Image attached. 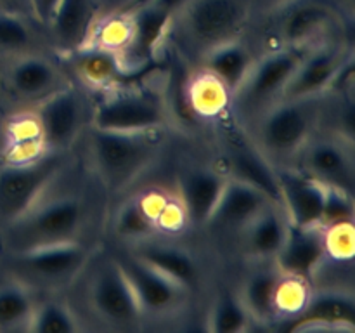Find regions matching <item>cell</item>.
<instances>
[{
    "label": "cell",
    "mask_w": 355,
    "mask_h": 333,
    "mask_svg": "<svg viewBox=\"0 0 355 333\" xmlns=\"http://www.w3.org/2000/svg\"><path fill=\"white\" fill-rule=\"evenodd\" d=\"M321 103L322 96L279 99L246 128L276 170L291 169L304 146L318 134Z\"/></svg>",
    "instance_id": "6da1fadb"
},
{
    "label": "cell",
    "mask_w": 355,
    "mask_h": 333,
    "mask_svg": "<svg viewBox=\"0 0 355 333\" xmlns=\"http://www.w3.org/2000/svg\"><path fill=\"white\" fill-rule=\"evenodd\" d=\"M290 219L283 205L269 203L259 212L238 234L243 255L257 262H274L288 231Z\"/></svg>",
    "instance_id": "44dd1931"
},
{
    "label": "cell",
    "mask_w": 355,
    "mask_h": 333,
    "mask_svg": "<svg viewBox=\"0 0 355 333\" xmlns=\"http://www.w3.org/2000/svg\"><path fill=\"white\" fill-rule=\"evenodd\" d=\"M266 2H267V3H269V6H270V7H272V9H274V7L281 6V3H283V2H286V0H266Z\"/></svg>",
    "instance_id": "ee69618b"
},
{
    "label": "cell",
    "mask_w": 355,
    "mask_h": 333,
    "mask_svg": "<svg viewBox=\"0 0 355 333\" xmlns=\"http://www.w3.org/2000/svg\"><path fill=\"white\" fill-rule=\"evenodd\" d=\"M222 148V172L231 179L250 184L281 205V187L277 170L260 153L245 127L227 114L218 120Z\"/></svg>",
    "instance_id": "ba28073f"
},
{
    "label": "cell",
    "mask_w": 355,
    "mask_h": 333,
    "mask_svg": "<svg viewBox=\"0 0 355 333\" xmlns=\"http://www.w3.org/2000/svg\"><path fill=\"white\" fill-rule=\"evenodd\" d=\"M87 219V208L76 196L40 200L26 214L7 224L6 241L12 253L52 243L78 239Z\"/></svg>",
    "instance_id": "8992f818"
},
{
    "label": "cell",
    "mask_w": 355,
    "mask_h": 333,
    "mask_svg": "<svg viewBox=\"0 0 355 333\" xmlns=\"http://www.w3.org/2000/svg\"><path fill=\"white\" fill-rule=\"evenodd\" d=\"M69 56L73 58V66L78 78L87 87L101 90V92L118 89L127 83L130 76L135 75L125 66L118 52L99 47V45L87 44Z\"/></svg>",
    "instance_id": "cb8c5ba5"
},
{
    "label": "cell",
    "mask_w": 355,
    "mask_h": 333,
    "mask_svg": "<svg viewBox=\"0 0 355 333\" xmlns=\"http://www.w3.org/2000/svg\"><path fill=\"white\" fill-rule=\"evenodd\" d=\"M312 293L311 283L300 278L288 276L281 273V280L276 290V319L281 325H286L307 304Z\"/></svg>",
    "instance_id": "d590c367"
},
{
    "label": "cell",
    "mask_w": 355,
    "mask_h": 333,
    "mask_svg": "<svg viewBox=\"0 0 355 333\" xmlns=\"http://www.w3.org/2000/svg\"><path fill=\"white\" fill-rule=\"evenodd\" d=\"M33 44L31 30L21 14L0 10V52L24 54Z\"/></svg>",
    "instance_id": "74e56055"
},
{
    "label": "cell",
    "mask_w": 355,
    "mask_h": 333,
    "mask_svg": "<svg viewBox=\"0 0 355 333\" xmlns=\"http://www.w3.org/2000/svg\"><path fill=\"white\" fill-rule=\"evenodd\" d=\"M281 280V271L276 264L263 266L248 274L239 290V298L245 305L252 323L262 326L276 325V290Z\"/></svg>",
    "instance_id": "83f0119b"
},
{
    "label": "cell",
    "mask_w": 355,
    "mask_h": 333,
    "mask_svg": "<svg viewBox=\"0 0 355 333\" xmlns=\"http://www.w3.org/2000/svg\"><path fill=\"white\" fill-rule=\"evenodd\" d=\"M276 47H309L322 42L338 19V12L328 0H286L274 7ZM272 49V47H270Z\"/></svg>",
    "instance_id": "7c38bea8"
},
{
    "label": "cell",
    "mask_w": 355,
    "mask_h": 333,
    "mask_svg": "<svg viewBox=\"0 0 355 333\" xmlns=\"http://www.w3.org/2000/svg\"><path fill=\"white\" fill-rule=\"evenodd\" d=\"M35 307V293L24 281L0 284V330H26Z\"/></svg>",
    "instance_id": "4dcf8cb0"
},
{
    "label": "cell",
    "mask_w": 355,
    "mask_h": 333,
    "mask_svg": "<svg viewBox=\"0 0 355 333\" xmlns=\"http://www.w3.org/2000/svg\"><path fill=\"white\" fill-rule=\"evenodd\" d=\"M33 113L40 125L47 151L66 153L82 134L87 108L82 94L64 85L38 101Z\"/></svg>",
    "instance_id": "4fadbf2b"
},
{
    "label": "cell",
    "mask_w": 355,
    "mask_h": 333,
    "mask_svg": "<svg viewBox=\"0 0 355 333\" xmlns=\"http://www.w3.org/2000/svg\"><path fill=\"white\" fill-rule=\"evenodd\" d=\"M28 3H30V12L33 14L35 19L47 26L59 0H28Z\"/></svg>",
    "instance_id": "60d3db41"
},
{
    "label": "cell",
    "mask_w": 355,
    "mask_h": 333,
    "mask_svg": "<svg viewBox=\"0 0 355 333\" xmlns=\"http://www.w3.org/2000/svg\"><path fill=\"white\" fill-rule=\"evenodd\" d=\"M288 332H349L355 330V298L350 290L326 288L312 291L307 304L283 325Z\"/></svg>",
    "instance_id": "2e32d148"
},
{
    "label": "cell",
    "mask_w": 355,
    "mask_h": 333,
    "mask_svg": "<svg viewBox=\"0 0 355 333\" xmlns=\"http://www.w3.org/2000/svg\"><path fill=\"white\" fill-rule=\"evenodd\" d=\"M17 273L45 287H62L78 278L92 259V250L78 239L52 243L12 253Z\"/></svg>",
    "instance_id": "30bf717a"
},
{
    "label": "cell",
    "mask_w": 355,
    "mask_h": 333,
    "mask_svg": "<svg viewBox=\"0 0 355 333\" xmlns=\"http://www.w3.org/2000/svg\"><path fill=\"white\" fill-rule=\"evenodd\" d=\"M26 330L35 333H73L78 332L80 323L68 305L47 300L37 304Z\"/></svg>",
    "instance_id": "e575fe53"
},
{
    "label": "cell",
    "mask_w": 355,
    "mask_h": 333,
    "mask_svg": "<svg viewBox=\"0 0 355 333\" xmlns=\"http://www.w3.org/2000/svg\"><path fill=\"white\" fill-rule=\"evenodd\" d=\"M3 2H19V0H3ZM28 2V0H26ZM28 7H30V3H28Z\"/></svg>",
    "instance_id": "bcb514c9"
},
{
    "label": "cell",
    "mask_w": 355,
    "mask_h": 333,
    "mask_svg": "<svg viewBox=\"0 0 355 333\" xmlns=\"http://www.w3.org/2000/svg\"><path fill=\"white\" fill-rule=\"evenodd\" d=\"M96 16V0H59L47 28L54 44L64 54L87 45Z\"/></svg>",
    "instance_id": "484cf974"
},
{
    "label": "cell",
    "mask_w": 355,
    "mask_h": 333,
    "mask_svg": "<svg viewBox=\"0 0 355 333\" xmlns=\"http://www.w3.org/2000/svg\"><path fill=\"white\" fill-rule=\"evenodd\" d=\"M326 260L324 228L291 224L274 264L283 274L312 283Z\"/></svg>",
    "instance_id": "ac0fdd59"
},
{
    "label": "cell",
    "mask_w": 355,
    "mask_h": 333,
    "mask_svg": "<svg viewBox=\"0 0 355 333\" xmlns=\"http://www.w3.org/2000/svg\"><path fill=\"white\" fill-rule=\"evenodd\" d=\"M354 56V49L342 42H318L305 51L281 99L322 96L329 89L345 61Z\"/></svg>",
    "instance_id": "9a60e30c"
},
{
    "label": "cell",
    "mask_w": 355,
    "mask_h": 333,
    "mask_svg": "<svg viewBox=\"0 0 355 333\" xmlns=\"http://www.w3.org/2000/svg\"><path fill=\"white\" fill-rule=\"evenodd\" d=\"M3 73H6V68H3V66L0 65V80L3 78Z\"/></svg>",
    "instance_id": "f6af8a7d"
},
{
    "label": "cell",
    "mask_w": 355,
    "mask_h": 333,
    "mask_svg": "<svg viewBox=\"0 0 355 333\" xmlns=\"http://www.w3.org/2000/svg\"><path fill=\"white\" fill-rule=\"evenodd\" d=\"M354 219H355L354 194L328 187V194H326L324 208H322V215H321V224L319 225H322V228H329V225L354 222Z\"/></svg>",
    "instance_id": "ab89813d"
},
{
    "label": "cell",
    "mask_w": 355,
    "mask_h": 333,
    "mask_svg": "<svg viewBox=\"0 0 355 333\" xmlns=\"http://www.w3.org/2000/svg\"><path fill=\"white\" fill-rule=\"evenodd\" d=\"M132 253L155 267L166 278L175 281L187 291L196 288L201 281V266L191 252L170 243L153 241L151 238L134 243Z\"/></svg>",
    "instance_id": "d4e9b609"
},
{
    "label": "cell",
    "mask_w": 355,
    "mask_h": 333,
    "mask_svg": "<svg viewBox=\"0 0 355 333\" xmlns=\"http://www.w3.org/2000/svg\"><path fill=\"white\" fill-rule=\"evenodd\" d=\"M121 271L127 276L135 298L146 316H168L184 305L189 291L166 278L155 267L146 264L134 253H120L114 257Z\"/></svg>",
    "instance_id": "5bb4252c"
},
{
    "label": "cell",
    "mask_w": 355,
    "mask_h": 333,
    "mask_svg": "<svg viewBox=\"0 0 355 333\" xmlns=\"http://www.w3.org/2000/svg\"><path fill=\"white\" fill-rule=\"evenodd\" d=\"M269 203H272V200L260 189L227 177L217 207L205 229H210L217 234L238 236L245 229V225Z\"/></svg>",
    "instance_id": "d6986e66"
},
{
    "label": "cell",
    "mask_w": 355,
    "mask_h": 333,
    "mask_svg": "<svg viewBox=\"0 0 355 333\" xmlns=\"http://www.w3.org/2000/svg\"><path fill=\"white\" fill-rule=\"evenodd\" d=\"M227 176L220 169L198 166L187 170L180 180V201L193 228L205 229L224 191Z\"/></svg>",
    "instance_id": "7402d4cb"
},
{
    "label": "cell",
    "mask_w": 355,
    "mask_h": 333,
    "mask_svg": "<svg viewBox=\"0 0 355 333\" xmlns=\"http://www.w3.org/2000/svg\"><path fill=\"white\" fill-rule=\"evenodd\" d=\"M175 118L168 94L155 85L118 87L103 92L92 110V127L101 130H165Z\"/></svg>",
    "instance_id": "277c9868"
},
{
    "label": "cell",
    "mask_w": 355,
    "mask_h": 333,
    "mask_svg": "<svg viewBox=\"0 0 355 333\" xmlns=\"http://www.w3.org/2000/svg\"><path fill=\"white\" fill-rule=\"evenodd\" d=\"M90 162L103 186L123 191L153 166L163 151V130H90Z\"/></svg>",
    "instance_id": "7a4b0ae2"
},
{
    "label": "cell",
    "mask_w": 355,
    "mask_h": 333,
    "mask_svg": "<svg viewBox=\"0 0 355 333\" xmlns=\"http://www.w3.org/2000/svg\"><path fill=\"white\" fill-rule=\"evenodd\" d=\"M132 35V14H116L107 19H104L101 24L94 23L92 31L87 44L99 45V47L110 49V51L121 52L127 49L128 42H130Z\"/></svg>",
    "instance_id": "8d00e7d4"
},
{
    "label": "cell",
    "mask_w": 355,
    "mask_h": 333,
    "mask_svg": "<svg viewBox=\"0 0 355 333\" xmlns=\"http://www.w3.org/2000/svg\"><path fill=\"white\" fill-rule=\"evenodd\" d=\"M324 241L329 262L352 264L355 253L354 222L324 228Z\"/></svg>",
    "instance_id": "f35d334b"
},
{
    "label": "cell",
    "mask_w": 355,
    "mask_h": 333,
    "mask_svg": "<svg viewBox=\"0 0 355 333\" xmlns=\"http://www.w3.org/2000/svg\"><path fill=\"white\" fill-rule=\"evenodd\" d=\"M281 205L295 225H319L328 186L298 169L277 170Z\"/></svg>",
    "instance_id": "ffe728a7"
},
{
    "label": "cell",
    "mask_w": 355,
    "mask_h": 333,
    "mask_svg": "<svg viewBox=\"0 0 355 333\" xmlns=\"http://www.w3.org/2000/svg\"><path fill=\"white\" fill-rule=\"evenodd\" d=\"M9 89L17 97L30 101H42L49 94L64 87L61 71L44 56L24 52L14 59L3 73Z\"/></svg>",
    "instance_id": "603a6c76"
},
{
    "label": "cell",
    "mask_w": 355,
    "mask_h": 333,
    "mask_svg": "<svg viewBox=\"0 0 355 333\" xmlns=\"http://www.w3.org/2000/svg\"><path fill=\"white\" fill-rule=\"evenodd\" d=\"M257 56L241 38L224 42L200 59L201 68L214 73L232 94L245 82Z\"/></svg>",
    "instance_id": "f1b7e54d"
},
{
    "label": "cell",
    "mask_w": 355,
    "mask_h": 333,
    "mask_svg": "<svg viewBox=\"0 0 355 333\" xmlns=\"http://www.w3.org/2000/svg\"><path fill=\"white\" fill-rule=\"evenodd\" d=\"M148 2H151V0H132L130 6H128V10H130V9H135V7L144 6V3H148Z\"/></svg>",
    "instance_id": "7bdbcfd3"
},
{
    "label": "cell",
    "mask_w": 355,
    "mask_h": 333,
    "mask_svg": "<svg viewBox=\"0 0 355 333\" xmlns=\"http://www.w3.org/2000/svg\"><path fill=\"white\" fill-rule=\"evenodd\" d=\"M291 169L314 177L315 180L333 189L354 194L355 191V156L354 142L343 141L335 135L315 134Z\"/></svg>",
    "instance_id": "8fae6325"
},
{
    "label": "cell",
    "mask_w": 355,
    "mask_h": 333,
    "mask_svg": "<svg viewBox=\"0 0 355 333\" xmlns=\"http://www.w3.org/2000/svg\"><path fill=\"white\" fill-rule=\"evenodd\" d=\"M248 17L250 0H187L168 33L184 56L201 59L217 45L241 37Z\"/></svg>",
    "instance_id": "3957f363"
},
{
    "label": "cell",
    "mask_w": 355,
    "mask_h": 333,
    "mask_svg": "<svg viewBox=\"0 0 355 333\" xmlns=\"http://www.w3.org/2000/svg\"><path fill=\"white\" fill-rule=\"evenodd\" d=\"M87 302L94 314L111 328L134 330L144 319L134 290L114 257L94 269L87 284Z\"/></svg>",
    "instance_id": "9c48e42d"
},
{
    "label": "cell",
    "mask_w": 355,
    "mask_h": 333,
    "mask_svg": "<svg viewBox=\"0 0 355 333\" xmlns=\"http://www.w3.org/2000/svg\"><path fill=\"white\" fill-rule=\"evenodd\" d=\"M47 153L35 113L19 114L7 125V163H28Z\"/></svg>",
    "instance_id": "f546056e"
},
{
    "label": "cell",
    "mask_w": 355,
    "mask_h": 333,
    "mask_svg": "<svg viewBox=\"0 0 355 333\" xmlns=\"http://www.w3.org/2000/svg\"><path fill=\"white\" fill-rule=\"evenodd\" d=\"M309 47H272L255 59L245 82L232 94L231 114L241 127L248 128L281 99Z\"/></svg>",
    "instance_id": "5b68a950"
},
{
    "label": "cell",
    "mask_w": 355,
    "mask_h": 333,
    "mask_svg": "<svg viewBox=\"0 0 355 333\" xmlns=\"http://www.w3.org/2000/svg\"><path fill=\"white\" fill-rule=\"evenodd\" d=\"M142 198V203L148 208L149 215L155 224L156 234H177L184 228L189 225L187 221L186 208H184L180 196L172 193H166L162 189H149L144 193H139Z\"/></svg>",
    "instance_id": "1f68e13d"
},
{
    "label": "cell",
    "mask_w": 355,
    "mask_h": 333,
    "mask_svg": "<svg viewBox=\"0 0 355 333\" xmlns=\"http://www.w3.org/2000/svg\"><path fill=\"white\" fill-rule=\"evenodd\" d=\"M155 2L162 3L163 7H166V9H170L172 12L177 14V10H179L180 7L187 2V0H155Z\"/></svg>",
    "instance_id": "b9f144b4"
},
{
    "label": "cell",
    "mask_w": 355,
    "mask_h": 333,
    "mask_svg": "<svg viewBox=\"0 0 355 333\" xmlns=\"http://www.w3.org/2000/svg\"><path fill=\"white\" fill-rule=\"evenodd\" d=\"M128 12L132 14V35L121 59L132 73H139L155 61L159 45L168 37L175 12L155 0Z\"/></svg>",
    "instance_id": "e0dca14e"
},
{
    "label": "cell",
    "mask_w": 355,
    "mask_h": 333,
    "mask_svg": "<svg viewBox=\"0 0 355 333\" xmlns=\"http://www.w3.org/2000/svg\"><path fill=\"white\" fill-rule=\"evenodd\" d=\"M187 110L201 120H222L231 114L232 92L208 69L201 68L187 76L182 89Z\"/></svg>",
    "instance_id": "4316f807"
},
{
    "label": "cell",
    "mask_w": 355,
    "mask_h": 333,
    "mask_svg": "<svg viewBox=\"0 0 355 333\" xmlns=\"http://www.w3.org/2000/svg\"><path fill=\"white\" fill-rule=\"evenodd\" d=\"M64 162V153L47 151L33 162L3 165L0 169V221L7 225L35 207Z\"/></svg>",
    "instance_id": "52a82bcc"
},
{
    "label": "cell",
    "mask_w": 355,
    "mask_h": 333,
    "mask_svg": "<svg viewBox=\"0 0 355 333\" xmlns=\"http://www.w3.org/2000/svg\"><path fill=\"white\" fill-rule=\"evenodd\" d=\"M114 232L120 239L128 243H139L156 234L155 224L148 208L142 203L141 194H135L125 201L114 217Z\"/></svg>",
    "instance_id": "d6a6232c"
},
{
    "label": "cell",
    "mask_w": 355,
    "mask_h": 333,
    "mask_svg": "<svg viewBox=\"0 0 355 333\" xmlns=\"http://www.w3.org/2000/svg\"><path fill=\"white\" fill-rule=\"evenodd\" d=\"M207 321V330L211 333H241L252 325V318L246 312L239 295L231 291L215 298Z\"/></svg>",
    "instance_id": "836d02e7"
}]
</instances>
